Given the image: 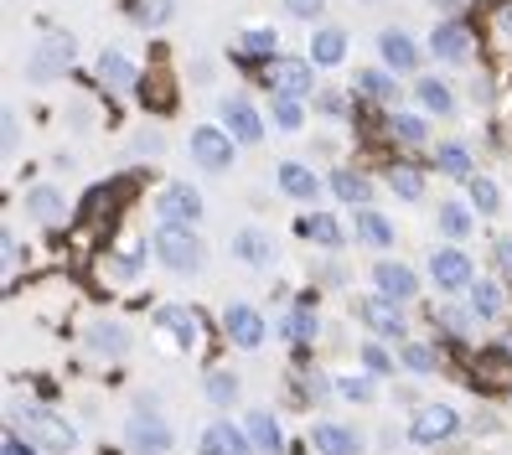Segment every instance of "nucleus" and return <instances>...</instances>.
I'll return each instance as SVG.
<instances>
[{"label":"nucleus","mask_w":512,"mask_h":455,"mask_svg":"<svg viewBox=\"0 0 512 455\" xmlns=\"http://www.w3.org/2000/svg\"><path fill=\"white\" fill-rule=\"evenodd\" d=\"M275 47H280V37L269 32V26H254V32H244V42H238L244 57H269V63H275Z\"/></svg>","instance_id":"nucleus-30"},{"label":"nucleus","mask_w":512,"mask_h":455,"mask_svg":"<svg viewBox=\"0 0 512 455\" xmlns=\"http://www.w3.org/2000/svg\"><path fill=\"white\" fill-rule=\"evenodd\" d=\"M502 32L512 37V0H507V6H502Z\"/></svg>","instance_id":"nucleus-50"},{"label":"nucleus","mask_w":512,"mask_h":455,"mask_svg":"<svg viewBox=\"0 0 512 455\" xmlns=\"http://www.w3.org/2000/svg\"><path fill=\"white\" fill-rule=\"evenodd\" d=\"M285 331H290V342H311L316 337V316L311 311H290L285 316Z\"/></svg>","instance_id":"nucleus-38"},{"label":"nucleus","mask_w":512,"mask_h":455,"mask_svg":"<svg viewBox=\"0 0 512 455\" xmlns=\"http://www.w3.org/2000/svg\"><path fill=\"white\" fill-rule=\"evenodd\" d=\"M88 347H94V352H109V357H119V352H125V331H119V326H94V337H88Z\"/></svg>","instance_id":"nucleus-35"},{"label":"nucleus","mask_w":512,"mask_h":455,"mask_svg":"<svg viewBox=\"0 0 512 455\" xmlns=\"http://www.w3.org/2000/svg\"><path fill=\"white\" fill-rule=\"evenodd\" d=\"M311 440H316L321 455H363V440H357L347 424H316Z\"/></svg>","instance_id":"nucleus-20"},{"label":"nucleus","mask_w":512,"mask_h":455,"mask_svg":"<svg viewBox=\"0 0 512 455\" xmlns=\"http://www.w3.org/2000/svg\"><path fill=\"white\" fill-rule=\"evenodd\" d=\"M331 192H337L342 202H357V207H368V197H373L368 176H357V171H337L331 176Z\"/></svg>","instance_id":"nucleus-28"},{"label":"nucleus","mask_w":512,"mask_h":455,"mask_svg":"<svg viewBox=\"0 0 512 455\" xmlns=\"http://www.w3.org/2000/svg\"><path fill=\"white\" fill-rule=\"evenodd\" d=\"M150 249H156V259L166 269H176V275H197L202 269V238L187 223H161L156 238H150Z\"/></svg>","instance_id":"nucleus-1"},{"label":"nucleus","mask_w":512,"mask_h":455,"mask_svg":"<svg viewBox=\"0 0 512 455\" xmlns=\"http://www.w3.org/2000/svg\"><path fill=\"white\" fill-rule=\"evenodd\" d=\"M357 94H368V99H378V104H388L399 94V83H394V73H357Z\"/></svg>","instance_id":"nucleus-29"},{"label":"nucleus","mask_w":512,"mask_h":455,"mask_svg":"<svg viewBox=\"0 0 512 455\" xmlns=\"http://www.w3.org/2000/svg\"><path fill=\"white\" fill-rule=\"evenodd\" d=\"M342 57H347V37L337 32V26L316 32V42H311V63H316V68H337Z\"/></svg>","instance_id":"nucleus-23"},{"label":"nucleus","mask_w":512,"mask_h":455,"mask_svg":"<svg viewBox=\"0 0 512 455\" xmlns=\"http://www.w3.org/2000/svg\"><path fill=\"white\" fill-rule=\"evenodd\" d=\"M373 285H378V295L399 300V306L419 295V275H414L409 264H394V259H378V264H373Z\"/></svg>","instance_id":"nucleus-6"},{"label":"nucleus","mask_w":512,"mask_h":455,"mask_svg":"<svg viewBox=\"0 0 512 455\" xmlns=\"http://www.w3.org/2000/svg\"><path fill=\"white\" fill-rule=\"evenodd\" d=\"M388 187H394L399 197H419V192H425V176H419L414 166H394V171H388Z\"/></svg>","instance_id":"nucleus-33"},{"label":"nucleus","mask_w":512,"mask_h":455,"mask_svg":"<svg viewBox=\"0 0 512 455\" xmlns=\"http://www.w3.org/2000/svg\"><path fill=\"white\" fill-rule=\"evenodd\" d=\"M202 455H254V440L249 430H233L228 419H218L202 430Z\"/></svg>","instance_id":"nucleus-12"},{"label":"nucleus","mask_w":512,"mask_h":455,"mask_svg":"<svg viewBox=\"0 0 512 455\" xmlns=\"http://www.w3.org/2000/svg\"><path fill=\"white\" fill-rule=\"evenodd\" d=\"M414 99L425 104L430 114H450V104H456V99H450V83H440V78H419L414 83Z\"/></svg>","instance_id":"nucleus-27"},{"label":"nucleus","mask_w":512,"mask_h":455,"mask_svg":"<svg viewBox=\"0 0 512 455\" xmlns=\"http://www.w3.org/2000/svg\"><path fill=\"white\" fill-rule=\"evenodd\" d=\"M363 362H368L373 373H394V357H388L378 342H368V347H363Z\"/></svg>","instance_id":"nucleus-44"},{"label":"nucleus","mask_w":512,"mask_h":455,"mask_svg":"<svg viewBox=\"0 0 512 455\" xmlns=\"http://www.w3.org/2000/svg\"><path fill=\"white\" fill-rule=\"evenodd\" d=\"M156 326L171 331V342H176V347H187V352H192L197 337H202V326H197V316H192L187 306H161V311H156Z\"/></svg>","instance_id":"nucleus-15"},{"label":"nucleus","mask_w":512,"mask_h":455,"mask_svg":"<svg viewBox=\"0 0 512 455\" xmlns=\"http://www.w3.org/2000/svg\"><path fill=\"white\" fill-rule=\"evenodd\" d=\"M11 414L21 419V430L32 435L42 450H57V455H63V450H73V445H78V430H73V424H68L63 414L42 409V404H16Z\"/></svg>","instance_id":"nucleus-2"},{"label":"nucleus","mask_w":512,"mask_h":455,"mask_svg":"<svg viewBox=\"0 0 512 455\" xmlns=\"http://www.w3.org/2000/svg\"><path fill=\"white\" fill-rule=\"evenodd\" d=\"M300 233L316 238V244H326V249H342V223L331 218V212H311V218H300Z\"/></svg>","instance_id":"nucleus-24"},{"label":"nucleus","mask_w":512,"mask_h":455,"mask_svg":"<svg viewBox=\"0 0 512 455\" xmlns=\"http://www.w3.org/2000/svg\"><path fill=\"white\" fill-rule=\"evenodd\" d=\"M269 88H275V99H306L316 78H311V57H275V63L264 68Z\"/></svg>","instance_id":"nucleus-3"},{"label":"nucleus","mask_w":512,"mask_h":455,"mask_svg":"<svg viewBox=\"0 0 512 455\" xmlns=\"http://www.w3.org/2000/svg\"><path fill=\"white\" fill-rule=\"evenodd\" d=\"M404 368L409 373H435V352L419 347V342H404Z\"/></svg>","instance_id":"nucleus-39"},{"label":"nucleus","mask_w":512,"mask_h":455,"mask_svg":"<svg viewBox=\"0 0 512 455\" xmlns=\"http://www.w3.org/2000/svg\"><path fill=\"white\" fill-rule=\"evenodd\" d=\"M223 331H228L233 347L254 352V347L264 342V316H259L254 306H228V311H223Z\"/></svg>","instance_id":"nucleus-8"},{"label":"nucleus","mask_w":512,"mask_h":455,"mask_svg":"<svg viewBox=\"0 0 512 455\" xmlns=\"http://www.w3.org/2000/svg\"><path fill=\"white\" fill-rule=\"evenodd\" d=\"M269 109H275V125H280V130H300V125H306V109H300V99H275Z\"/></svg>","instance_id":"nucleus-37"},{"label":"nucleus","mask_w":512,"mask_h":455,"mask_svg":"<svg viewBox=\"0 0 512 455\" xmlns=\"http://www.w3.org/2000/svg\"><path fill=\"white\" fill-rule=\"evenodd\" d=\"M0 249H6V269H16V259H21V244H16V233H11V228L0 233Z\"/></svg>","instance_id":"nucleus-46"},{"label":"nucleus","mask_w":512,"mask_h":455,"mask_svg":"<svg viewBox=\"0 0 512 455\" xmlns=\"http://www.w3.org/2000/svg\"><path fill=\"white\" fill-rule=\"evenodd\" d=\"M435 166H440L445 176H461V181H471V156H466L461 145H440V150H435Z\"/></svg>","instance_id":"nucleus-31"},{"label":"nucleus","mask_w":512,"mask_h":455,"mask_svg":"<svg viewBox=\"0 0 512 455\" xmlns=\"http://www.w3.org/2000/svg\"><path fill=\"white\" fill-rule=\"evenodd\" d=\"M450 435H456V409H445V404L419 409L414 424H409V440L414 445H435V440H450Z\"/></svg>","instance_id":"nucleus-9"},{"label":"nucleus","mask_w":512,"mask_h":455,"mask_svg":"<svg viewBox=\"0 0 512 455\" xmlns=\"http://www.w3.org/2000/svg\"><path fill=\"white\" fill-rule=\"evenodd\" d=\"M171 11H176L171 0H140V11H135V16L150 21V26H161V21H171Z\"/></svg>","instance_id":"nucleus-42"},{"label":"nucleus","mask_w":512,"mask_h":455,"mask_svg":"<svg viewBox=\"0 0 512 455\" xmlns=\"http://www.w3.org/2000/svg\"><path fill=\"white\" fill-rule=\"evenodd\" d=\"M471 311H476V316H497V311H502V290H497L492 280L471 285Z\"/></svg>","instance_id":"nucleus-32"},{"label":"nucleus","mask_w":512,"mask_h":455,"mask_svg":"<svg viewBox=\"0 0 512 455\" xmlns=\"http://www.w3.org/2000/svg\"><path fill=\"white\" fill-rule=\"evenodd\" d=\"M280 192H285V197H295V202H316L321 181H316V171H311V166L285 161V166H280Z\"/></svg>","instance_id":"nucleus-19"},{"label":"nucleus","mask_w":512,"mask_h":455,"mask_svg":"<svg viewBox=\"0 0 512 455\" xmlns=\"http://www.w3.org/2000/svg\"><path fill=\"white\" fill-rule=\"evenodd\" d=\"M430 47H435V57H440V63H466L471 32H466L461 21H440V26H435V37H430Z\"/></svg>","instance_id":"nucleus-16"},{"label":"nucleus","mask_w":512,"mask_h":455,"mask_svg":"<svg viewBox=\"0 0 512 455\" xmlns=\"http://www.w3.org/2000/svg\"><path fill=\"white\" fill-rule=\"evenodd\" d=\"M440 228H445L450 238H466V233H471V212H466L461 202H445V207H440Z\"/></svg>","instance_id":"nucleus-34"},{"label":"nucleus","mask_w":512,"mask_h":455,"mask_svg":"<svg viewBox=\"0 0 512 455\" xmlns=\"http://www.w3.org/2000/svg\"><path fill=\"white\" fill-rule=\"evenodd\" d=\"M0 455H37V450L26 445V440H21L16 430H6V440H0Z\"/></svg>","instance_id":"nucleus-45"},{"label":"nucleus","mask_w":512,"mask_h":455,"mask_svg":"<svg viewBox=\"0 0 512 455\" xmlns=\"http://www.w3.org/2000/svg\"><path fill=\"white\" fill-rule=\"evenodd\" d=\"M290 16H321V0H285Z\"/></svg>","instance_id":"nucleus-47"},{"label":"nucleus","mask_w":512,"mask_h":455,"mask_svg":"<svg viewBox=\"0 0 512 455\" xmlns=\"http://www.w3.org/2000/svg\"><path fill=\"white\" fill-rule=\"evenodd\" d=\"M16 150V109H6V156Z\"/></svg>","instance_id":"nucleus-48"},{"label":"nucleus","mask_w":512,"mask_h":455,"mask_svg":"<svg viewBox=\"0 0 512 455\" xmlns=\"http://www.w3.org/2000/svg\"><path fill=\"white\" fill-rule=\"evenodd\" d=\"M223 125H228V135L238 145H259L264 140V119H259V109L249 99H223Z\"/></svg>","instance_id":"nucleus-7"},{"label":"nucleus","mask_w":512,"mask_h":455,"mask_svg":"<svg viewBox=\"0 0 512 455\" xmlns=\"http://www.w3.org/2000/svg\"><path fill=\"white\" fill-rule=\"evenodd\" d=\"M207 399H213V404H233V399H238L233 373H213V378H207Z\"/></svg>","instance_id":"nucleus-40"},{"label":"nucleus","mask_w":512,"mask_h":455,"mask_svg":"<svg viewBox=\"0 0 512 455\" xmlns=\"http://www.w3.org/2000/svg\"><path fill=\"white\" fill-rule=\"evenodd\" d=\"M233 254L244 259V264H254V269H269V264H275V238L259 233V228H244V233L233 238Z\"/></svg>","instance_id":"nucleus-18"},{"label":"nucleus","mask_w":512,"mask_h":455,"mask_svg":"<svg viewBox=\"0 0 512 455\" xmlns=\"http://www.w3.org/2000/svg\"><path fill=\"white\" fill-rule=\"evenodd\" d=\"M26 207H32L42 223H63V212H68V202H63V192H57V187H32Z\"/></svg>","instance_id":"nucleus-26"},{"label":"nucleus","mask_w":512,"mask_h":455,"mask_svg":"<svg viewBox=\"0 0 512 455\" xmlns=\"http://www.w3.org/2000/svg\"><path fill=\"white\" fill-rule=\"evenodd\" d=\"M430 280L440 290H466L471 285V259L461 249H435L430 254Z\"/></svg>","instance_id":"nucleus-10"},{"label":"nucleus","mask_w":512,"mask_h":455,"mask_svg":"<svg viewBox=\"0 0 512 455\" xmlns=\"http://www.w3.org/2000/svg\"><path fill=\"white\" fill-rule=\"evenodd\" d=\"M156 212H161L166 223H187L192 228L202 218V192L187 187V181H171V187L161 192V202H156Z\"/></svg>","instance_id":"nucleus-5"},{"label":"nucleus","mask_w":512,"mask_h":455,"mask_svg":"<svg viewBox=\"0 0 512 455\" xmlns=\"http://www.w3.org/2000/svg\"><path fill=\"white\" fill-rule=\"evenodd\" d=\"M99 78H104V88H135L140 83V68L130 63L125 52H99Z\"/></svg>","instance_id":"nucleus-21"},{"label":"nucleus","mask_w":512,"mask_h":455,"mask_svg":"<svg viewBox=\"0 0 512 455\" xmlns=\"http://www.w3.org/2000/svg\"><path fill=\"white\" fill-rule=\"evenodd\" d=\"M357 238H363V244H373V249H388L394 244V228H388V218L383 212H357Z\"/></svg>","instance_id":"nucleus-25"},{"label":"nucleus","mask_w":512,"mask_h":455,"mask_svg":"<svg viewBox=\"0 0 512 455\" xmlns=\"http://www.w3.org/2000/svg\"><path fill=\"white\" fill-rule=\"evenodd\" d=\"M130 450H140V455H166L171 450V430L161 419H150V414H135L130 419Z\"/></svg>","instance_id":"nucleus-14"},{"label":"nucleus","mask_w":512,"mask_h":455,"mask_svg":"<svg viewBox=\"0 0 512 455\" xmlns=\"http://www.w3.org/2000/svg\"><path fill=\"white\" fill-rule=\"evenodd\" d=\"M394 135L419 145V140H425V119H419V114H394Z\"/></svg>","instance_id":"nucleus-41"},{"label":"nucleus","mask_w":512,"mask_h":455,"mask_svg":"<svg viewBox=\"0 0 512 455\" xmlns=\"http://www.w3.org/2000/svg\"><path fill=\"white\" fill-rule=\"evenodd\" d=\"M249 440H254V450L280 455V445H285V435H280V419L269 414V409H254V414H249Z\"/></svg>","instance_id":"nucleus-22"},{"label":"nucleus","mask_w":512,"mask_h":455,"mask_svg":"<svg viewBox=\"0 0 512 455\" xmlns=\"http://www.w3.org/2000/svg\"><path fill=\"white\" fill-rule=\"evenodd\" d=\"M68 63H73V42L68 37H42L37 52H32V63H26V73L32 78H57Z\"/></svg>","instance_id":"nucleus-11"},{"label":"nucleus","mask_w":512,"mask_h":455,"mask_svg":"<svg viewBox=\"0 0 512 455\" xmlns=\"http://www.w3.org/2000/svg\"><path fill=\"white\" fill-rule=\"evenodd\" d=\"M497 202H502V192L492 187L487 176H471V207L476 212H497Z\"/></svg>","instance_id":"nucleus-36"},{"label":"nucleus","mask_w":512,"mask_h":455,"mask_svg":"<svg viewBox=\"0 0 512 455\" xmlns=\"http://www.w3.org/2000/svg\"><path fill=\"white\" fill-rule=\"evenodd\" d=\"M497 259H502V269H507V275H512V238H507V244L497 249Z\"/></svg>","instance_id":"nucleus-49"},{"label":"nucleus","mask_w":512,"mask_h":455,"mask_svg":"<svg viewBox=\"0 0 512 455\" xmlns=\"http://www.w3.org/2000/svg\"><path fill=\"white\" fill-rule=\"evenodd\" d=\"M378 52H383L388 73H414V68H419V47H414L404 32H383V37H378Z\"/></svg>","instance_id":"nucleus-17"},{"label":"nucleus","mask_w":512,"mask_h":455,"mask_svg":"<svg viewBox=\"0 0 512 455\" xmlns=\"http://www.w3.org/2000/svg\"><path fill=\"white\" fill-rule=\"evenodd\" d=\"M337 388H342V393H347V399H357V404H368V399H373V393H378V388H373V383H368V378H342V383H337Z\"/></svg>","instance_id":"nucleus-43"},{"label":"nucleus","mask_w":512,"mask_h":455,"mask_svg":"<svg viewBox=\"0 0 512 455\" xmlns=\"http://www.w3.org/2000/svg\"><path fill=\"white\" fill-rule=\"evenodd\" d=\"M233 150H238V140L228 130H218V125H197L192 130V161L202 171H228L233 166Z\"/></svg>","instance_id":"nucleus-4"},{"label":"nucleus","mask_w":512,"mask_h":455,"mask_svg":"<svg viewBox=\"0 0 512 455\" xmlns=\"http://www.w3.org/2000/svg\"><path fill=\"white\" fill-rule=\"evenodd\" d=\"M363 321L378 331V337H404V311H399V300H388V295H368L363 300Z\"/></svg>","instance_id":"nucleus-13"}]
</instances>
